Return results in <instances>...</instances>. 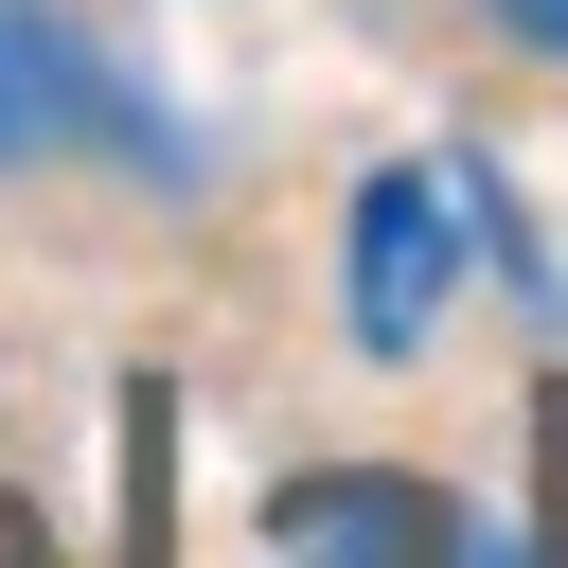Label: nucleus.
Masks as SVG:
<instances>
[{"label": "nucleus", "instance_id": "6", "mask_svg": "<svg viewBox=\"0 0 568 568\" xmlns=\"http://www.w3.org/2000/svg\"><path fill=\"white\" fill-rule=\"evenodd\" d=\"M18 124H36V106H18V53H0V142H18Z\"/></svg>", "mask_w": 568, "mask_h": 568}, {"label": "nucleus", "instance_id": "5", "mask_svg": "<svg viewBox=\"0 0 568 568\" xmlns=\"http://www.w3.org/2000/svg\"><path fill=\"white\" fill-rule=\"evenodd\" d=\"M0 568H36V515H0Z\"/></svg>", "mask_w": 568, "mask_h": 568}, {"label": "nucleus", "instance_id": "3", "mask_svg": "<svg viewBox=\"0 0 568 568\" xmlns=\"http://www.w3.org/2000/svg\"><path fill=\"white\" fill-rule=\"evenodd\" d=\"M497 18H515V36H532V53H568V0H497Z\"/></svg>", "mask_w": 568, "mask_h": 568}, {"label": "nucleus", "instance_id": "1", "mask_svg": "<svg viewBox=\"0 0 568 568\" xmlns=\"http://www.w3.org/2000/svg\"><path fill=\"white\" fill-rule=\"evenodd\" d=\"M337 284H355V337H373V355H426L444 302H462V178H444V160L355 178V248H337Z\"/></svg>", "mask_w": 568, "mask_h": 568}, {"label": "nucleus", "instance_id": "4", "mask_svg": "<svg viewBox=\"0 0 568 568\" xmlns=\"http://www.w3.org/2000/svg\"><path fill=\"white\" fill-rule=\"evenodd\" d=\"M444 568H515V550H497V532H462V550H444Z\"/></svg>", "mask_w": 568, "mask_h": 568}, {"label": "nucleus", "instance_id": "2", "mask_svg": "<svg viewBox=\"0 0 568 568\" xmlns=\"http://www.w3.org/2000/svg\"><path fill=\"white\" fill-rule=\"evenodd\" d=\"M284 550L302 568H444L462 515L408 497V479H284Z\"/></svg>", "mask_w": 568, "mask_h": 568}]
</instances>
